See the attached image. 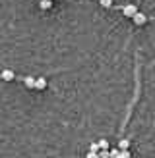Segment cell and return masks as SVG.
I'll return each mask as SVG.
<instances>
[{"label": "cell", "instance_id": "7a4b0ae2", "mask_svg": "<svg viewBox=\"0 0 155 158\" xmlns=\"http://www.w3.org/2000/svg\"><path fill=\"white\" fill-rule=\"evenodd\" d=\"M132 19H134V23H136V25H144V23L147 21V15H145V14H142V12H136Z\"/></svg>", "mask_w": 155, "mask_h": 158}, {"label": "cell", "instance_id": "7c38bea8", "mask_svg": "<svg viewBox=\"0 0 155 158\" xmlns=\"http://www.w3.org/2000/svg\"><path fill=\"white\" fill-rule=\"evenodd\" d=\"M89 152H99V145H97V143H93V145L89 147Z\"/></svg>", "mask_w": 155, "mask_h": 158}, {"label": "cell", "instance_id": "8992f818", "mask_svg": "<svg viewBox=\"0 0 155 158\" xmlns=\"http://www.w3.org/2000/svg\"><path fill=\"white\" fill-rule=\"evenodd\" d=\"M23 83H25V87H27V89H35V77H25V79H23Z\"/></svg>", "mask_w": 155, "mask_h": 158}, {"label": "cell", "instance_id": "4fadbf2b", "mask_svg": "<svg viewBox=\"0 0 155 158\" xmlns=\"http://www.w3.org/2000/svg\"><path fill=\"white\" fill-rule=\"evenodd\" d=\"M97 156L99 158H108V151H101V152H97Z\"/></svg>", "mask_w": 155, "mask_h": 158}, {"label": "cell", "instance_id": "3957f363", "mask_svg": "<svg viewBox=\"0 0 155 158\" xmlns=\"http://www.w3.org/2000/svg\"><path fill=\"white\" fill-rule=\"evenodd\" d=\"M45 87H46V79H45V77H37V79H35V89L43 91Z\"/></svg>", "mask_w": 155, "mask_h": 158}, {"label": "cell", "instance_id": "5b68a950", "mask_svg": "<svg viewBox=\"0 0 155 158\" xmlns=\"http://www.w3.org/2000/svg\"><path fill=\"white\" fill-rule=\"evenodd\" d=\"M130 148V141L128 139H120L118 141V151H128Z\"/></svg>", "mask_w": 155, "mask_h": 158}, {"label": "cell", "instance_id": "9c48e42d", "mask_svg": "<svg viewBox=\"0 0 155 158\" xmlns=\"http://www.w3.org/2000/svg\"><path fill=\"white\" fill-rule=\"evenodd\" d=\"M118 148H108V158H118Z\"/></svg>", "mask_w": 155, "mask_h": 158}, {"label": "cell", "instance_id": "5bb4252c", "mask_svg": "<svg viewBox=\"0 0 155 158\" xmlns=\"http://www.w3.org/2000/svg\"><path fill=\"white\" fill-rule=\"evenodd\" d=\"M87 158H99L97 152H87Z\"/></svg>", "mask_w": 155, "mask_h": 158}, {"label": "cell", "instance_id": "ba28073f", "mask_svg": "<svg viewBox=\"0 0 155 158\" xmlns=\"http://www.w3.org/2000/svg\"><path fill=\"white\" fill-rule=\"evenodd\" d=\"M97 145H99V151H108V143L105 139H101V141H97Z\"/></svg>", "mask_w": 155, "mask_h": 158}, {"label": "cell", "instance_id": "6da1fadb", "mask_svg": "<svg viewBox=\"0 0 155 158\" xmlns=\"http://www.w3.org/2000/svg\"><path fill=\"white\" fill-rule=\"evenodd\" d=\"M138 12V8L134 4H126V6H122V14L126 15V18H134V14Z\"/></svg>", "mask_w": 155, "mask_h": 158}, {"label": "cell", "instance_id": "30bf717a", "mask_svg": "<svg viewBox=\"0 0 155 158\" xmlns=\"http://www.w3.org/2000/svg\"><path fill=\"white\" fill-rule=\"evenodd\" d=\"M118 158H132V154H130V151H120Z\"/></svg>", "mask_w": 155, "mask_h": 158}, {"label": "cell", "instance_id": "52a82bcc", "mask_svg": "<svg viewBox=\"0 0 155 158\" xmlns=\"http://www.w3.org/2000/svg\"><path fill=\"white\" fill-rule=\"evenodd\" d=\"M39 6H41V10H49V8L52 6V2H51V0H41Z\"/></svg>", "mask_w": 155, "mask_h": 158}, {"label": "cell", "instance_id": "277c9868", "mask_svg": "<svg viewBox=\"0 0 155 158\" xmlns=\"http://www.w3.org/2000/svg\"><path fill=\"white\" fill-rule=\"evenodd\" d=\"M0 77H2L4 81H12V79H14V72H12V69H2Z\"/></svg>", "mask_w": 155, "mask_h": 158}, {"label": "cell", "instance_id": "8fae6325", "mask_svg": "<svg viewBox=\"0 0 155 158\" xmlns=\"http://www.w3.org/2000/svg\"><path fill=\"white\" fill-rule=\"evenodd\" d=\"M101 6H105V8H113V0H99Z\"/></svg>", "mask_w": 155, "mask_h": 158}]
</instances>
